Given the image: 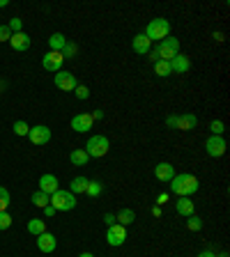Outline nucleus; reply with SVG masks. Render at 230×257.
I'll return each instance as SVG.
<instances>
[{
	"mask_svg": "<svg viewBox=\"0 0 230 257\" xmlns=\"http://www.w3.org/2000/svg\"><path fill=\"white\" fill-rule=\"evenodd\" d=\"M9 37H12V30L7 26H0V41H9Z\"/></svg>",
	"mask_w": 230,
	"mask_h": 257,
	"instance_id": "nucleus-36",
	"label": "nucleus"
},
{
	"mask_svg": "<svg viewBox=\"0 0 230 257\" xmlns=\"http://www.w3.org/2000/svg\"><path fill=\"white\" fill-rule=\"evenodd\" d=\"M28 232L30 234H35V237H40L42 232H46V223L42 220V218H33V220H28Z\"/></svg>",
	"mask_w": 230,
	"mask_h": 257,
	"instance_id": "nucleus-23",
	"label": "nucleus"
},
{
	"mask_svg": "<svg viewBox=\"0 0 230 257\" xmlns=\"http://www.w3.org/2000/svg\"><path fill=\"white\" fill-rule=\"evenodd\" d=\"M74 94H76V99H88L90 97V90H88V85H76Z\"/></svg>",
	"mask_w": 230,
	"mask_h": 257,
	"instance_id": "nucleus-35",
	"label": "nucleus"
},
{
	"mask_svg": "<svg viewBox=\"0 0 230 257\" xmlns=\"http://www.w3.org/2000/svg\"><path fill=\"white\" fill-rule=\"evenodd\" d=\"M9 5V2H7V0H0V7H7Z\"/></svg>",
	"mask_w": 230,
	"mask_h": 257,
	"instance_id": "nucleus-45",
	"label": "nucleus"
},
{
	"mask_svg": "<svg viewBox=\"0 0 230 257\" xmlns=\"http://www.w3.org/2000/svg\"><path fill=\"white\" fill-rule=\"evenodd\" d=\"M127 241V227L120 223H113L108 225V230H106V244L113 246V248H118Z\"/></svg>",
	"mask_w": 230,
	"mask_h": 257,
	"instance_id": "nucleus-6",
	"label": "nucleus"
},
{
	"mask_svg": "<svg viewBox=\"0 0 230 257\" xmlns=\"http://www.w3.org/2000/svg\"><path fill=\"white\" fill-rule=\"evenodd\" d=\"M51 205L55 207V211H72L76 209V195L69 191H62V188H58V191L51 195Z\"/></svg>",
	"mask_w": 230,
	"mask_h": 257,
	"instance_id": "nucleus-5",
	"label": "nucleus"
},
{
	"mask_svg": "<svg viewBox=\"0 0 230 257\" xmlns=\"http://www.w3.org/2000/svg\"><path fill=\"white\" fill-rule=\"evenodd\" d=\"M171 69H173V73H186L191 69V60L180 53V55H175L171 60Z\"/></svg>",
	"mask_w": 230,
	"mask_h": 257,
	"instance_id": "nucleus-18",
	"label": "nucleus"
},
{
	"mask_svg": "<svg viewBox=\"0 0 230 257\" xmlns=\"http://www.w3.org/2000/svg\"><path fill=\"white\" fill-rule=\"evenodd\" d=\"M132 48L138 53V55H147V53L152 51V41L147 39L143 33H138L136 37H134V41H132Z\"/></svg>",
	"mask_w": 230,
	"mask_h": 257,
	"instance_id": "nucleus-16",
	"label": "nucleus"
},
{
	"mask_svg": "<svg viewBox=\"0 0 230 257\" xmlns=\"http://www.w3.org/2000/svg\"><path fill=\"white\" fill-rule=\"evenodd\" d=\"M226 147H228V145H226L224 136H210V138L205 140V152H207V156H212V158L224 156Z\"/></svg>",
	"mask_w": 230,
	"mask_h": 257,
	"instance_id": "nucleus-8",
	"label": "nucleus"
},
{
	"mask_svg": "<svg viewBox=\"0 0 230 257\" xmlns=\"http://www.w3.org/2000/svg\"><path fill=\"white\" fill-rule=\"evenodd\" d=\"M152 216H161V207H154V209H152Z\"/></svg>",
	"mask_w": 230,
	"mask_h": 257,
	"instance_id": "nucleus-43",
	"label": "nucleus"
},
{
	"mask_svg": "<svg viewBox=\"0 0 230 257\" xmlns=\"http://www.w3.org/2000/svg\"><path fill=\"white\" fill-rule=\"evenodd\" d=\"M90 115H92V119H104V110H94Z\"/></svg>",
	"mask_w": 230,
	"mask_h": 257,
	"instance_id": "nucleus-42",
	"label": "nucleus"
},
{
	"mask_svg": "<svg viewBox=\"0 0 230 257\" xmlns=\"http://www.w3.org/2000/svg\"><path fill=\"white\" fill-rule=\"evenodd\" d=\"M65 44H67V37H65L62 33H53L51 37H48V51H58V53H62Z\"/></svg>",
	"mask_w": 230,
	"mask_h": 257,
	"instance_id": "nucleus-21",
	"label": "nucleus"
},
{
	"mask_svg": "<svg viewBox=\"0 0 230 257\" xmlns=\"http://www.w3.org/2000/svg\"><path fill=\"white\" fill-rule=\"evenodd\" d=\"M62 62H65V58H62V53H58V51H48L44 58H42V67L51 73H58L60 69H62Z\"/></svg>",
	"mask_w": 230,
	"mask_h": 257,
	"instance_id": "nucleus-10",
	"label": "nucleus"
},
{
	"mask_svg": "<svg viewBox=\"0 0 230 257\" xmlns=\"http://www.w3.org/2000/svg\"><path fill=\"white\" fill-rule=\"evenodd\" d=\"M7 28L12 30V35H14V33H23V21H21V19H16V16H14V19L9 21V23H7Z\"/></svg>",
	"mask_w": 230,
	"mask_h": 257,
	"instance_id": "nucleus-34",
	"label": "nucleus"
},
{
	"mask_svg": "<svg viewBox=\"0 0 230 257\" xmlns=\"http://www.w3.org/2000/svg\"><path fill=\"white\" fill-rule=\"evenodd\" d=\"M79 257H94V255H92V253H81Z\"/></svg>",
	"mask_w": 230,
	"mask_h": 257,
	"instance_id": "nucleus-44",
	"label": "nucleus"
},
{
	"mask_svg": "<svg viewBox=\"0 0 230 257\" xmlns=\"http://www.w3.org/2000/svg\"><path fill=\"white\" fill-rule=\"evenodd\" d=\"M164 202H168V193H159V195H157V205L161 207Z\"/></svg>",
	"mask_w": 230,
	"mask_h": 257,
	"instance_id": "nucleus-38",
	"label": "nucleus"
},
{
	"mask_svg": "<svg viewBox=\"0 0 230 257\" xmlns=\"http://www.w3.org/2000/svg\"><path fill=\"white\" fill-rule=\"evenodd\" d=\"M28 138L30 143L37 147H44L51 143V129L46 124H37V126H30V131H28Z\"/></svg>",
	"mask_w": 230,
	"mask_h": 257,
	"instance_id": "nucleus-7",
	"label": "nucleus"
},
{
	"mask_svg": "<svg viewBox=\"0 0 230 257\" xmlns=\"http://www.w3.org/2000/svg\"><path fill=\"white\" fill-rule=\"evenodd\" d=\"M217 257H230V255H228V253H226V251H224V253H219Z\"/></svg>",
	"mask_w": 230,
	"mask_h": 257,
	"instance_id": "nucleus-46",
	"label": "nucleus"
},
{
	"mask_svg": "<svg viewBox=\"0 0 230 257\" xmlns=\"http://www.w3.org/2000/svg\"><path fill=\"white\" fill-rule=\"evenodd\" d=\"M210 131H212V136H224L226 124L221 122V119H214V122L210 124Z\"/></svg>",
	"mask_w": 230,
	"mask_h": 257,
	"instance_id": "nucleus-31",
	"label": "nucleus"
},
{
	"mask_svg": "<svg viewBox=\"0 0 230 257\" xmlns=\"http://www.w3.org/2000/svg\"><path fill=\"white\" fill-rule=\"evenodd\" d=\"M198 257H217V253H212V251H200V253H198Z\"/></svg>",
	"mask_w": 230,
	"mask_h": 257,
	"instance_id": "nucleus-41",
	"label": "nucleus"
},
{
	"mask_svg": "<svg viewBox=\"0 0 230 257\" xmlns=\"http://www.w3.org/2000/svg\"><path fill=\"white\" fill-rule=\"evenodd\" d=\"M28 131H30V126H28V122H23V119H19V122H14V133H16V136H28Z\"/></svg>",
	"mask_w": 230,
	"mask_h": 257,
	"instance_id": "nucleus-30",
	"label": "nucleus"
},
{
	"mask_svg": "<svg viewBox=\"0 0 230 257\" xmlns=\"http://www.w3.org/2000/svg\"><path fill=\"white\" fill-rule=\"evenodd\" d=\"M143 35L150 41H164L166 37H171V23L168 19H152Z\"/></svg>",
	"mask_w": 230,
	"mask_h": 257,
	"instance_id": "nucleus-3",
	"label": "nucleus"
},
{
	"mask_svg": "<svg viewBox=\"0 0 230 257\" xmlns=\"http://www.w3.org/2000/svg\"><path fill=\"white\" fill-rule=\"evenodd\" d=\"M58 188H60V186H58V177H55V175H48V172H46V175H42V177H40V191L42 193L53 195Z\"/></svg>",
	"mask_w": 230,
	"mask_h": 257,
	"instance_id": "nucleus-15",
	"label": "nucleus"
},
{
	"mask_svg": "<svg viewBox=\"0 0 230 257\" xmlns=\"http://www.w3.org/2000/svg\"><path fill=\"white\" fill-rule=\"evenodd\" d=\"M76 53H79V46H76L74 41H67L65 48H62V58H74Z\"/></svg>",
	"mask_w": 230,
	"mask_h": 257,
	"instance_id": "nucleus-33",
	"label": "nucleus"
},
{
	"mask_svg": "<svg viewBox=\"0 0 230 257\" xmlns=\"http://www.w3.org/2000/svg\"><path fill=\"white\" fill-rule=\"evenodd\" d=\"M33 205L44 209L46 205H51V195H46V193H42V191H35L33 193Z\"/></svg>",
	"mask_w": 230,
	"mask_h": 257,
	"instance_id": "nucleus-26",
	"label": "nucleus"
},
{
	"mask_svg": "<svg viewBox=\"0 0 230 257\" xmlns=\"http://www.w3.org/2000/svg\"><path fill=\"white\" fill-rule=\"evenodd\" d=\"M175 209H178L180 216L189 218L191 214H193V200H191V198H178V202H175Z\"/></svg>",
	"mask_w": 230,
	"mask_h": 257,
	"instance_id": "nucleus-20",
	"label": "nucleus"
},
{
	"mask_svg": "<svg viewBox=\"0 0 230 257\" xmlns=\"http://www.w3.org/2000/svg\"><path fill=\"white\" fill-rule=\"evenodd\" d=\"M186 227H189L191 232H200V230H203V220H200V216L191 214V216L186 218Z\"/></svg>",
	"mask_w": 230,
	"mask_h": 257,
	"instance_id": "nucleus-28",
	"label": "nucleus"
},
{
	"mask_svg": "<svg viewBox=\"0 0 230 257\" xmlns=\"http://www.w3.org/2000/svg\"><path fill=\"white\" fill-rule=\"evenodd\" d=\"M44 216H46V218H53V216H55V207H53V205H46V207H44Z\"/></svg>",
	"mask_w": 230,
	"mask_h": 257,
	"instance_id": "nucleus-37",
	"label": "nucleus"
},
{
	"mask_svg": "<svg viewBox=\"0 0 230 257\" xmlns=\"http://www.w3.org/2000/svg\"><path fill=\"white\" fill-rule=\"evenodd\" d=\"M9 46L14 48V51H28L30 48V37H28L26 33H14L12 37H9Z\"/></svg>",
	"mask_w": 230,
	"mask_h": 257,
	"instance_id": "nucleus-17",
	"label": "nucleus"
},
{
	"mask_svg": "<svg viewBox=\"0 0 230 257\" xmlns=\"http://www.w3.org/2000/svg\"><path fill=\"white\" fill-rule=\"evenodd\" d=\"M108 149H111V143H108V138H106V136H90V138H88L86 154L90 158L106 156V154H108Z\"/></svg>",
	"mask_w": 230,
	"mask_h": 257,
	"instance_id": "nucleus-4",
	"label": "nucleus"
},
{
	"mask_svg": "<svg viewBox=\"0 0 230 257\" xmlns=\"http://www.w3.org/2000/svg\"><path fill=\"white\" fill-rule=\"evenodd\" d=\"M104 223H106V225H113V223H115V214H106V216H104Z\"/></svg>",
	"mask_w": 230,
	"mask_h": 257,
	"instance_id": "nucleus-40",
	"label": "nucleus"
},
{
	"mask_svg": "<svg viewBox=\"0 0 230 257\" xmlns=\"http://www.w3.org/2000/svg\"><path fill=\"white\" fill-rule=\"evenodd\" d=\"M94 124V119H92L90 112H79V115H74L72 117V129L76 133H88Z\"/></svg>",
	"mask_w": 230,
	"mask_h": 257,
	"instance_id": "nucleus-11",
	"label": "nucleus"
},
{
	"mask_svg": "<svg viewBox=\"0 0 230 257\" xmlns=\"http://www.w3.org/2000/svg\"><path fill=\"white\" fill-rule=\"evenodd\" d=\"M88 154H86V149H74L72 154H69V161H72V165H88Z\"/></svg>",
	"mask_w": 230,
	"mask_h": 257,
	"instance_id": "nucleus-24",
	"label": "nucleus"
},
{
	"mask_svg": "<svg viewBox=\"0 0 230 257\" xmlns=\"http://www.w3.org/2000/svg\"><path fill=\"white\" fill-rule=\"evenodd\" d=\"M175 122H178V115H171V117L166 119V124H168V129H175Z\"/></svg>",
	"mask_w": 230,
	"mask_h": 257,
	"instance_id": "nucleus-39",
	"label": "nucleus"
},
{
	"mask_svg": "<svg viewBox=\"0 0 230 257\" xmlns=\"http://www.w3.org/2000/svg\"><path fill=\"white\" fill-rule=\"evenodd\" d=\"M76 85H79V80H76L74 73L62 72V69L55 73V87H58V90H62V92H74Z\"/></svg>",
	"mask_w": 230,
	"mask_h": 257,
	"instance_id": "nucleus-9",
	"label": "nucleus"
},
{
	"mask_svg": "<svg viewBox=\"0 0 230 257\" xmlns=\"http://www.w3.org/2000/svg\"><path fill=\"white\" fill-rule=\"evenodd\" d=\"M134 220H136V211L134 209H120L118 214H115V223L125 225V227H129Z\"/></svg>",
	"mask_w": 230,
	"mask_h": 257,
	"instance_id": "nucleus-19",
	"label": "nucleus"
},
{
	"mask_svg": "<svg viewBox=\"0 0 230 257\" xmlns=\"http://www.w3.org/2000/svg\"><path fill=\"white\" fill-rule=\"evenodd\" d=\"M152 55L150 58L157 62V60H166V62H171L175 55H180V39L178 37H166L164 41H159L157 48L150 51Z\"/></svg>",
	"mask_w": 230,
	"mask_h": 257,
	"instance_id": "nucleus-2",
	"label": "nucleus"
},
{
	"mask_svg": "<svg viewBox=\"0 0 230 257\" xmlns=\"http://www.w3.org/2000/svg\"><path fill=\"white\" fill-rule=\"evenodd\" d=\"M154 73H157V76H161V78L171 76V73H173L171 62H166V60H157V62H154Z\"/></svg>",
	"mask_w": 230,
	"mask_h": 257,
	"instance_id": "nucleus-25",
	"label": "nucleus"
},
{
	"mask_svg": "<svg viewBox=\"0 0 230 257\" xmlns=\"http://www.w3.org/2000/svg\"><path fill=\"white\" fill-rule=\"evenodd\" d=\"M154 177H157L159 182H171V179L175 177V168H173V163H168V161L157 163L154 165Z\"/></svg>",
	"mask_w": 230,
	"mask_h": 257,
	"instance_id": "nucleus-12",
	"label": "nucleus"
},
{
	"mask_svg": "<svg viewBox=\"0 0 230 257\" xmlns=\"http://www.w3.org/2000/svg\"><path fill=\"white\" fill-rule=\"evenodd\" d=\"M37 248H40L42 253H53L58 248V239L53 237L51 232H42L40 237H37Z\"/></svg>",
	"mask_w": 230,
	"mask_h": 257,
	"instance_id": "nucleus-13",
	"label": "nucleus"
},
{
	"mask_svg": "<svg viewBox=\"0 0 230 257\" xmlns=\"http://www.w3.org/2000/svg\"><path fill=\"white\" fill-rule=\"evenodd\" d=\"M198 126V117L193 112H184V115H178V122H175V129L180 131H193Z\"/></svg>",
	"mask_w": 230,
	"mask_h": 257,
	"instance_id": "nucleus-14",
	"label": "nucleus"
},
{
	"mask_svg": "<svg viewBox=\"0 0 230 257\" xmlns=\"http://www.w3.org/2000/svg\"><path fill=\"white\" fill-rule=\"evenodd\" d=\"M9 191H7L5 186H0V211H7V207H9Z\"/></svg>",
	"mask_w": 230,
	"mask_h": 257,
	"instance_id": "nucleus-29",
	"label": "nucleus"
},
{
	"mask_svg": "<svg viewBox=\"0 0 230 257\" xmlns=\"http://www.w3.org/2000/svg\"><path fill=\"white\" fill-rule=\"evenodd\" d=\"M12 220H14V218L9 216L7 211H0V232H2V230H9V227H12Z\"/></svg>",
	"mask_w": 230,
	"mask_h": 257,
	"instance_id": "nucleus-32",
	"label": "nucleus"
},
{
	"mask_svg": "<svg viewBox=\"0 0 230 257\" xmlns=\"http://www.w3.org/2000/svg\"><path fill=\"white\" fill-rule=\"evenodd\" d=\"M88 182H90L88 177H74L72 182H69V193H74V195L86 193L88 191Z\"/></svg>",
	"mask_w": 230,
	"mask_h": 257,
	"instance_id": "nucleus-22",
	"label": "nucleus"
},
{
	"mask_svg": "<svg viewBox=\"0 0 230 257\" xmlns=\"http://www.w3.org/2000/svg\"><path fill=\"white\" fill-rule=\"evenodd\" d=\"M171 184V193L178 195V198H191L193 193L198 191V177H193L191 172H180L168 182Z\"/></svg>",
	"mask_w": 230,
	"mask_h": 257,
	"instance_id": "nucleus-1",
	"label": "nucleus"
},
{
	"mask_svg": "<svg viewBox=\"0 0 230 257\" xmlns=\"http://www.w3.org/2000/svg\"><path fill=\"white\" fill-rule=\"evenodd\" d=\"M101 191H104V184H101V182H97V179H90V182H88V195H90V198H99V195H101Z\"/></svg>",
	"mask_w": 230,
	"mask_h": 257,
	"instance_id": "nucleus-27",
	"label": "nucleus"
}]
</instances>
